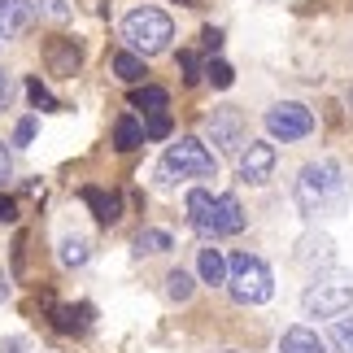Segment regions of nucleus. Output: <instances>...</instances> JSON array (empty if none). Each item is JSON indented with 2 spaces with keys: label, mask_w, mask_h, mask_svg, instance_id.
<instances>
[{
  "label": "nucleus",
  "mask_w": 353,
  "mask_h": 353,
  "mask_svg": "<svg viewBox=\"0 0 353 353\" xmlns=\"http://www.w3.org/2000/svg\"><path fill=\"white\" fill-rule=\"evenodd\" d=\"M292 196H296V210L305 219H319V214H345L349 205V174L336 157H319V161H305L301 174L292 183Z\"/></svg>",
  "instance_id": "1"
},
{
  "label": "nucleus",
  "mask_w": 353,
  "mask_h": 353,
  "mask_svg": "<svg viewBox=\"0 0 353 353\" xmlns=\"http://www.w3.org/2000/svg\"><path fill=\"white\" fill-rule=\"evenodd\" d=\"M214 174H219V161H214V153L196 135H183V140L170 144L166 157L157 161V183L161 188H174L183 179H214Z\"/></svg>",
  "instance_id": "2"
},
{
  "label": "nucleus",
  "mask_w": 353,
  "mask_h": 353,
  "mask_svg": "<svg viewBox=\"0 0 353 353\" xmlns=\"http://www.w3.org/2000/svg\"><path fill=\"white\" fill-rule=\"evenodd\" d=\"M301 310L310 319H341L353 310V275L349 270H323L310 279V288L301 292Z\"/></svg>",
  "instance_id": "3"
},
{
  "label": "nucleus",
  "mask_w": 353,
  "mask_h": 353,
  "mask_svg": "<svg viewBox=\"0 0 353 353\" xmlns=\"http://www.w3.org/2000/svg\"><path fill=\"white\" fill-rule=\"evenodd\" d=\"M122 39H127L131 52H140V57H157V52L170 48L174 22H170V13H161V9H153V5L131 9L127 18H122Z\"/></svg>",
  "instance_id": "4"
},
{
  "label": "nucleus",
  "mask_w": 353,
  "mask_h": 353,
  "mask_svg": "<svg viewBox=\"0 0 353 353\" xmlns=\"http://www.w3.org/2000/svg\"><path fill=\"white\" fill-rule=\"evenodd\" d=\"M227 266H232L227 288H232V296H236L240 305L270 301V292H275V275H270V266L257 253H232V257H227Z\"/></svg>",
  "instance_id": "5"
},
{
  "label": "nucleus",
  "mask_w": 353,
  "mask_h": 353,
  "mask_svg": "<svg viewBox=\"0 0 353 353\" xmlns=\"http://www.w3.org/2000/svg\"><path fill=\"white\" fill-rule=\"evenodd\" d=\"M244 131L249 127H244V114L236 105H219V110L205 118V135L223 157H240L244 153Z\"/></svg>",
  "instance_id": "6"
},
{
  "label": "nucleus",
  "mask_w": 353,
  "mask_h": 353,
  "mask_svg": "<svg viewBox=\"0 0 353 353\" xmlns=\"http://www.w3.org/2000/svg\"><path fill=\"white\" fill-rule=\"evenodd\" d=\"M262 122H266V131L275 135V140H283V144L305 140V135L314 131V114H310L301 101H279V105H270Z\"/></svg>",
  "instance_id": "7"
},
{
  "label": "nucleus",
  "mask_w": 353,
  "mask_h": 353,
  "mask_svg": "<svg viewBox=\"0 0 353 353\" xmlns=\"http://www.w3.org/2000/svg\"><path fill=\"white\" fill-rule=\"evenodd\" d=\"M244 227H249V214H244V205L232 196V192H223V196H214V205H210V219L205 227H201V236L205 240H219V236H240Z\"/></svg>",
  "instance_id": "8"
},
{
  "label": "nucleus",
  "mask_w": 353,
  "mask_h": 353,
  "mask_svg": "<svg viewBox=\"0 0 353 353\" xmlns=\"http://www.w3.org/2000/svg\"><path fill=\"white\" fill-rule=\"evenodd\" d=\"M275 144H266V140H249V148L240 153V179L244 183H253V188H262L270 183V174H275Z\"/></svg>",
  "instance_id": "9"
},
{
  "label": "nucleus",
  "mask_w": 353,
  "mask_h": 353,
  "mask_svg": "<svg viewBox=\"0 0 353 353\" xmlns=\"http://www.w3.org/2000/svg\"><path fill=\"white\" fill-rule=\"evenodd\" d=\"M44 61H48L52 74L74 79L79 70H83V48H79V39H70V35H52L44 44Z\"/></svg>",
  "instance_id": "10"
},
{
  "label": "nucleus",
  "mask_w": 353,
  "mask_h": 353,
  "mask_svg": "<svg viewBox=\"0 0 353 353\" xmlns=\"http://www.w3.org/2000/svg\"><path fill=\"white\" fill-rule=\"evenodd\" d=\"M48 319H52V327H57L61 336H83L92 327V319H97V310H92L88 301H79V305H57V301H52Z\"/></svg>",
  "instance_id": "11"
},
{
  "label": "nucleus",
  "mask_w": 353,
  "mask_h": 353,
  "mask_svg": "<svg viewBox=\"0 0 353 353\" xmlns=\"http://www.w3.org/2000/svg\"><path fill=\"white\" fill-rule=\"evenodd\" d=\"M31 22H35V5H31V0H0V35H5V39L26 35Z\"/></svg>",
  "instance_id": "12"
},
{
  "label": "nucleus",
  "mask_w": 353,
  "mask_h": 353,
  "mask_svg": "<svg viewBox=\"0 0 353 353\" xmlns=\"http://www.w3.org/2000/svg\"><path fill=\"white\" fill-rule=\"evenodd\" d=\"M83 205L97 214V223L101 227H114L122 219V192H105V188H83Z\"/></svg>",
  "instance_id": "13"
},
{
  "label": "nucleus",
  "mask_w": 353,
  "mask_h": 353,
  "mask_svg": "<svg viewBox=\"0 0 353 353\" xmlns=\"http://www.w3.org/2000/svg\"><path fill=\"white\" fill-rule=\"evenodd\" d=\"M196 275L201 283H210V288H219V283H227V275H232V266H227V253L214 249V244H205L196 257Z\"/></svg>",
  "instance_id": "14"
},
{
  "label": "nucleus",
  "mask_w": 353,
  "mask_h": 353,
  "mask_svg": "<svg viewBox=\"0 0 353 353\" xmlns=\"http://www.w3.org/2000/svg\"><path fill=\"white\" fill-rule=\"evenodd\" d=\"M296 262H301V266H332L336 262L332 236H305L301 244H296Z\"/></svg>",
  "instance_id": "15"
},
{
  "label": "nucleus",
  "mask_w": 353,
  "mask_h": 353,
  "mask_svg": "<svg viewBox=\"0 0 353 353\" xmlns=\"http://www.w3.org/2000/svg\"><path fill=\"white\" fill-rule=\"evenodd\" d=\"M279 353H327V345L319 341V332H310L305 323H296L279 336Z\"/></svg>",
  "instance_id": "16"
},
{
  "label": "nucleus",
  "mask_w": 353,
  "mask_h": 353,
  "mask_svg": "<svg viewBox=\"0 0 353 353\" xmlns=\"http://www.w3.org/2000/svg\"><path fill=\"white\" fill-rule=\"evenodd\" d=\"M140 144H144V122H135L131 114H122L114 122V148H118V153H135Z\"/></svg>",
  "instance_id": "17"
},
{
  "label": "nucleus",
  "mask_w": 353,
  "mask_h": 353,
  "mask_svg": "<svg viewBox=\"0 0 353 353\" xmlns=\"http://www.w3.org/2000/svg\"><path fill=\"white\" fill-rule=\"evenodd\" d=\"M114 74L122 79V83H131V88H140L144 83V57L140 52H131V48H122V52H114Z\"/></svg>",
  "instance_id": "18"
},
{
  "label": "nucleus",
  "mask_w": 353,
  "mask_h": 353,
  "mask_svg": "<svg viewBox=\"0 0 353 353\" xmlns=\"http://www.w3.org/2000/svg\"><path fill=\"white\" fill-rule=\"evenodd\" d=\"M166 105H170V92H166V88H157V83H140V88H131V110L157 114V110H166Z\"/></svg>",
  "instance_id": "19"
},
{
  "label": "nucleus",
  "mask_w": 353,
  "mask_h": 353,
  "mask_svg": "<svg viewBox=\"0 0 353 353\" xmlns=\"http://www.w3.org/2000/svg\"><path fill=\"white\" fill-rule=\"evenodd\" d=\"M57 257H61V266H83L88 257H92V240L65 232V236L57 240Z\"/></svg>",
  "instance_id": "20"
},
{
  "label": "nucleus",
  "mask_w": 353,
  "mask_h": 353,
  "mask_svg": "<svg viewBox=\"0 0 353 353\" xmlns=\"http://www.w3.org/2000/svg\"><path fill=\"white\" fill-rule=\"evenodd\" d=\"M192 292H196V279H192V270H183V266H174L170 275H166V296L170 301H192Z\"/></svg>",
  "instance_id": "21"
},
{
  "label": "nucleus",
  "mask_w": 353,
  "mask_h": 353,
  "mask_svg": "<svg viewBox=\"0 0 353 353\" xmlns=\"http://www.w3.org/2000/svg\"><path fill=\"white\" fill-rule=\"evenodd\" d=\"M210 205H214V196L205 192V188H192V192H188V223H192L196 236H201V227H205V219H210Z\"/></svg>",
  "instance_id": "22"
},
{
  "label": "nucleus",
  "mask_w": 353,
  "mask_h": 353,
  "mask_svg": "<svg viewBox=\"0 0 353 353\" xmlns=\"http://www.w3.org/2000/svg\"><path fill=\"white\" fill-rule=\"evenodd\" d=\"M170 249H174V240L161 227H148V232L135 236V253H170Z\"/></svg>",
  "instance_id": "23"
},
{
  "label": "nucleus",
  "mask_w": 353,
  "mask_h": 353,
  "mask_svg": "<svg viewBox=\"0 0 353 353\" xmlns=\"http://www.w3.org/2000/svg\"><path fill=\"white\" fill-rule=\"evenodd\" d=\"M26 97H31V105H35V110L39 114H57L61 110V101L57 97H52V92L44 88V83H39V79L31 74V79H26Z\"/></svg>",
  "instance_id": "24"
},
{
  "label": "nucleus",
  "mask_w": 353,
  "mask_h": 353,
  "mask_svg": "<svg viewBox=\"0 0 353 353\" xmlns=\"http://www.w3.org/2000/svg\"><path fill=\"white\" fill-rule=\"evenodd\" d=\"M205 83H210V88H219V92H227V88L236 83V70H232V65H227V61L210 57V65H205Z\"/></svg>",
  "instance_id": "25"
},
{
  "label": "nucleus",
  "mask_w": 353,
  "mask_h": 353,
  "mask_svg": "<svg viewBox=\"0 0 353 353\" xmlns=\"http://www.w3.org/2000/svg\"><path fill=\"white\" fill-rule=\"evenodd\" d=\"M174 131V122L166 110H157V114H144V140H166V135Z\"/></svg>",
  "instance_id": "26"
},
{
  "label": "nucleus",
  "mask_w": 353,
  "mask_h": 353,
  "mask_svg": "<svg viewBox=\"0 0 353 353\" xmlns=\"http://www.w3.org/2000/svg\"><path fill=\"white\" fill-rule=\"evenodd\" d=\"M327 341H332V349H336V353H353V319H336Z\"/></svg>",
  "instance_id": "27"
},
{
  "label": "nucleus",
  "mask_w": 353,
  "mask_h": 353,
  "mask_svg": "<svg viewBox=\"0 0 353 353\" xmlns=\"http://www.w3.org/2000/svg\"><path fill=\"white\" fill-rule=\"evenodd\" d=\"M179 70H183V83H196V79L205 74V70H201V57H196L192 48H183V52H179Z\"/></svg>",
  "instance_id": "28"
},
{
  "label": "nucleus",
  "mask_w": 353,
  "mask_h": 353,
  "mask_svg": "<svg viewBox=\"0 0 353 353\" xmlns=\"http://www.w3.org/2000/svg\"><path fill=\"white\" fill-rule=\"evenodd\" d=\"M35 131H39V118H22L18 127H13V144H18V148H26V144L35 140Z\"/></svg>",
  "instance_id": "29"
},
{
  "label": "nucleus",
  "mask_w": 353,
  "mask_h": 353,
  "mask_svg": "<svg viewBox=\"0 0 353 353\" xmlns=\"http://www.w3.org/2000/svg\"><path fill=\"white\" fill-rule=\"evenodd\" d=\"M39 13L52 18V22H65L70 18V0H39Z\"/></svg>",
  "instance_id": "30"
},
{
  "label": "nucleus",
  "mask_w": 353,
  "mask_h": 353,
  "mask_svg": "<svg viewBox=\"0 0 353 353\" xmlns=\"http://www.w3.org/2000/svg\"><path fill=\"white\" fill-rule=\"evenodd\" d=\"M201 48H205L210 57L223 48V31H219V26H205V31H201Z\"/></svg>",
  "instance_id": "31"
},
{
  "label": "nucleus",
  "mask_w": 353,
  "mask_h": 353,
  "mask_svg": "<svg viewBox=\"0 0 353 353\" xmlns=\"http://www.w3.org/2000/svg\"><path fill=\"white\" fill-rule=\"evenodd\" d=\"M9 223H18V201L0 192V227H9Z\"/></svg>",
  "instance_id": "32"
},
{
  "label": "nucleus",
  "mask_w": 353,
  "mask_h": 353,
  "mask_svg": "<svg viewBox=\"0 0 353 353\" xmlns=\"http://www.w3.org/2000/svg\"><path fill=\"white\" fill-rule=\"evenodd\" d=\"M13 174V157H9V148H5V140H0V188H5V179Z\"/></svg>",
  "instance_id": "33"
},
{
  "label": "nucleus",
  "mask_w": 353,
  "mask_h": 353,
  "mask_svg": "<svg viewBox=\"0 0 353 353\" xmlns=\"http://www.w3.org/2000/svg\"><path fill=\"white\" fill-rule=\"evenodd\" d=\"M22 253H26V236L18 232V240H13V275H22Z\"/></svg>",
  "instance_id": "34"
},
{
  "label": "nucleus",
  "mask_w": 353,
  "mask_h": 353,
  "mask_svg": "<svg viewBox=\"0 0 353 353\" xmlns=\"http://www.w3.org/2000/svg\"><path fill=\"white\" fill-rule=\"evenodd\" d=\"M5 105H9V79L0 74V110H5Z\"/></svg>",
  "instance_id": "35"
},
{
  "label": "nucleus",
  "mask_w": 353,
  "mask_h": 353,
  "mask_svg": "<svg viewBox=\"0 0 353 353\" xmlns=\"http://www.w3.org/2000/svg\"><path fill=\"white\" fill-rule=\"evenodd\" d=\"M0 353H31V349H26V345H22V341H9V345H5V349H0Z\"/></svg>",
  "instance_id": "36"
},
{
  "label": "nucleus",
  "mask_w": 353,
  "mask_h": 353,
  "mask_svg": "<svg viewBox=\"0 0 353 353\" xmlns=\"http://www.w3.org/2000/svg\"><path fill=\"white\" fill-rule=\"evenodd\" d=\"M0 301H9V279H5V270H0Z\"/></svg>",
  "instance_id": "37"
},
{
  "label": "nucleus",
  "mask_w": 353,
  "mask_h": 353,
  "mask_svg": "<svg viewBox=\"0 0 353 353\" xmlns=\"http://www.w3.org/2000/svg\"><path fill=\"white\" fill-rule=\"evenodd\" d=\"M345 101H349V110H353V88H349V97H345Z\"/></svg>",
  "instance_id": "38"
},
{
  "label": "nucleus",
  "mask_w": 353,
  "mask_h": 353,
  "mask_svg": "<svg viewBox=\"0 0 353 353\" xmlns=\"http://www.w3.org/2000/svg\"><path fill=\"white\" fill-rule=\"evenodd\" d=\"M179 5H188V9H192V5H196V0H179Z\"/></svg>",
  "instance_id": "39"
},
{
  "label": "nucleus",
  "mask_w": 353,
  "mask_h": 353,
  "mask_svg": "<svg viewBox=\"0 0 353 353\" xmlns=\"http://www.w3.org/2000/svg\"><path fill=\"white\" fill-rule=\"evenodd\" d=\"M227 353H240V349H227Z\"/></svg>",
  "instance_id": "40"
}]
</instances>
